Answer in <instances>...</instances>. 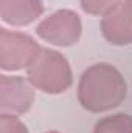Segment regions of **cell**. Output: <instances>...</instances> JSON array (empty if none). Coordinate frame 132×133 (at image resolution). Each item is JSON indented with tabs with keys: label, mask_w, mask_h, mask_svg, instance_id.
<instances>
[{
	"label": "cell",
	"mask_w": 132,
	"mask_h": 133,
	"mask_svg": "<svg viewBox=\"0 0 132 133\" xmlns=\"http://www.w3.org/2000/svg\"><path fill=\"white\" fill-rule=\"evenodd\" d=\"M33 84L20 76H0V111L8 115H23L34 104Z\"/></svg>",
	"instance_id": "5"
},
{
	"label": "cell",
	"mask_w": 132,
	"mask_h": 133,
	"mask_svg": "<svg viewBox=\"0 0 132 133\" xmlns=\"http://www.w3.org/2000/svg\"><path fill=\"white\" fill-rule=\"evenodd\" d=\"M81 2V8L92 16H106L107 12H110L115 6H118L123 0H79Z\"/></svg>",
	"instance_id": "9"
},
{
	"label": "cell",
	"mask_w": 132,
	"mask_h": 133,
	"mask_svg": "<svg viewBox=\"0 0 132 133\" xmlns=\"http://www.w3.org/2000/svg\"><path fill=\"white\" fill-rule=\"evenodd\" d=\"M44 9L42 0H0V19L14 28L31 25Z\"/></svg>",
	"instance_id": "7"
},
{
	"label": "cell",
	"mask_w": 132,
	"mask_h": 133,
	"mask_svg": "<svg viewBox=\"0 0 132 133\" xmlns=\"http://www.w3.org/2000/svg\"><path fill=\"white\" fill-rule=\"evenodd\" d=\"M128 85L123 74L110 64L90 65L78 84V101L92 113H104L117 108L126 98Z\"/></svg>",
	"instance_id": "1"
},
{
	"label": "cell",
	"mask_w": 132,
	"mask_h": 133,
	"mask_svg": "<svg viewBox=\"0 0 132 133\" xmlns=\"http://www.w3.org/2000/svg\"><path fill=\"white\" fill-rule=\"evenodd\" d=\"M40 50L42 46L28 34L6 28L0 30V68L3 71L27 70Z\"/></svg>",
	"instance_id": "3"
},
{
	"label": "cell",
	"mask_w": 132,
	"mask_h": 133,
	"mask_svg": "<svg viewBox=\"0 0 132 133\" xmlns=\"http://www.w3.org/2000/svg\"><path fill=\"white\" fill-rule=\"evenodd\" d=\"M45 133H61V132H56V130H50V132H45Z\"/></svg>",
	"instance_id": "11"
},
{
	"label": "cell",
	"mask_w": 132,
	"mask_h": 133,
	"mask_svg": "<svg viewBox=\"0 0 132 133\" xmlns=\"http://www.w3.org/2000/svg\"><path fill=\"white\" fill-rule=\"evenodd\" d=\"M0 133H30L17 115H0Z\"/></svg>",
	"instance_id": "10"
},
{
	"label": "cell",
	"mask_w": 132,
	"mask_h": 133,
	"mask_svg": "<svg viewBox=\"0 0 132 133\" xmlns=\"http://www.w3.org/2000/svg\"><path fill=\"white\" fill-rule=\"evenodd\" d=\"M27 79L47 95H61L73 84V74L65 57L51 48H44L27 68Z\"/></svg>",
	"instance_id": "2"
},
{
	"label": "cell",
	"mask_w": 132,
	"mask_h": 133,
	"mask_svg": "<svg viewBox=\"0 0 132 133\" xmlns=\"http://www.w3.org/2000/svg\"><path fill=\"white\" fill-rule=\"evenodd\" d=\"M104 39L117 46L132 43V0H123L101 19Z\"/></svg>",
	"instance_id": "6"
},
{
	"label": "cell",
	"mask_w": 132,
	"mask_h": 133,
	"mask_svg": "<svg viewBox=\"0 0 132 133\" xmlns=\"http://www.w3.org/2000/svg\"><path fill=\"white\" fill-rule=\"evenodd\" d=\"M93 133H132V116L126 113L106 116L95 124Z\"/></svg>",
	"instance_id": "8"
},
{
	"label": "cell",
	"mask_w": 132,
	"mask_h": 133,
	"mask_svg": "<svg viewBox=\"0 0 132 133\" xmlns=\"http://www.w3.org/2000/svg\"><path fill=\"white\" fill-rule=\"evenodd\" d=\"M36 34L39 39L53 46L68 48L79 42L82 36V22L75 11L58 9L40 20L36 28Z\"/></svg>",
	"instance_id": "4"
}]
</instances>
